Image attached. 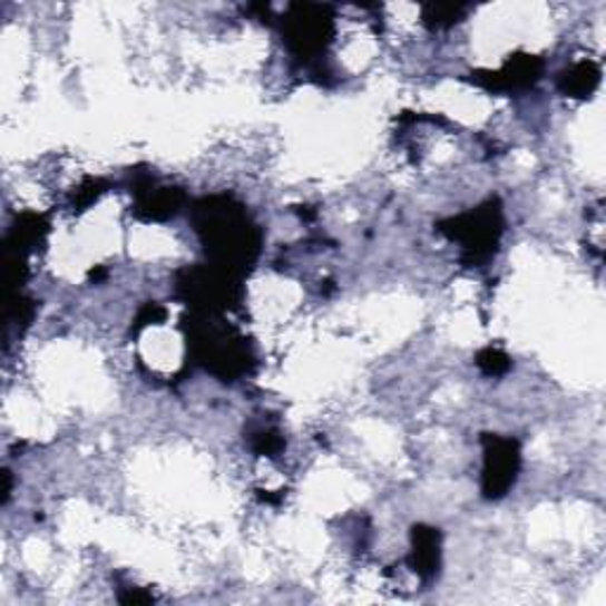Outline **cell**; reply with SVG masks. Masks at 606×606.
<instances>
[{
  "mask_svg": "<svg viewBox=\"0 0 606 606\" xmlns=\"http://www.w3.org/2000/svg\"><path fill=\"white\" fill-rule=\"evenodd\" d=\"M197 233L218 268L235 273L258 256V231L242 206L225 197L204 199L195 208Z\"/></svg>",
  "mask_w": 606,
  "mask_h": 606,
  "instance_id": "cell-1",
  "label": "cell"
},
{
  "mask_svg": "<svg viewBox=\"0 0 606 606\" xmlns=\"http://www.w3.org/2000/svg\"><path fill=\"white\" fill-rule=\"evenodd\" d=\"M441 231L448 237L462 242L465 254L471 265L481 263L492 254L500 240L502 233L500 206L498 202H488L481 208H477V212L441 223Z\"/></svg>",
  "mask_w": 606,
  "mask_h": 606,
  "instance_id": "cell-2",
  "label": "cell"
},
{
  "mask_svg": "<svg viewBox=\"0 0 606 606\" xmlns=\"http://www.w3.org/2000/svg\"><path fill=\"white\" fill-rule=\"evenodd\" d=\"M189 341H193V349L199 363H204L214 374L225 379H235L244 374L246 365H250L252 360L240 336L208 328V322L195 325L193 334H189Z\"/></svg>",
  "mask_w": 606,
  "mask_h": 606,
  "instance_id": "cell-3",
  "label": "cell"
},
{
  "mask_svg": "<svg viewBox=\"0 0 606 606\" xmlns=\"http://www.w3.org/2000/svg\"><path fill=\"white\" fill-rule=\"evenodd\" d=\"M231 271L218 268H195L187 271L180 280V292L189 299V303H195L204 313H216L225 311L233 306V301L240 296L237 282H233Z\"/></svg>",
  "mask_w": 606,
  "mask_h": 606,
  "instance_id": "cell-4",
  "label": "cell"
},
{
  "mask_svg": "<svg viewBox=\"0 0 606 606\" xmlns=\"http://www.w3.org/2000/svg\"><path fill=\"white\" fill-rule=\"evenodd\" d=\"M519 446L502 436H483V496L490 500L502 498L515 486L519 471Z\"/></svg>",
  "mask_w": 606,
  "mask_h": 606,
  "instance_id": "cell-5",
  "label": "cell"
},
{
  "mask_svg": "<svg viewBox=\"0 0 606 606\" xmlns=\"http://www.w3.org/2000/svg\"><path fill=\"white\" fill-rule=\"evenodd\" d=\"M543 74V62L534 55H519L511 57V60L500 71H483L473 76V81L488 90H519L534 86Z\"/></svg>",
  "mask_w": 606,
  "mask_h": 606,
  "instance_id": "cell-6",
  "label": "cell"
},
{
  "mask_svg": "<svg viewBox=\"0 0 606 606\" xmlns=\"http://www.w3.org/2000/svg\"><path fill=\"white\" fill-rule=\"evenodd\" d=\"M296 17H292L287 38L301 57H315L330 41V19H322V10L317 17H309V8H296Z\"/></svg>",
  "mask_w": 606,
  "mask_h": 606,
  "instance_id": "cell-7",
  "label": "cell"
},
{
  "mask_svg": "<svg viewBox=\"0 0 606 606\" xmlns=\"http://www.w3.org/2000/svg\"><path fill=\"white\" fill-rule=\"evenodd\" d=\"M412 568L414 574L431 580L439 574L441 566V536L436 528L429 526H414L412 528Z\"/></svg>",
  "mask_w": 606,
  "mask_h": 606,
  "instance_id": "cell-8",
  "label": "cell"
},
{
  "mask_svg": "<svg viewBox=\"0 0 606 606\" xmlns=\"http://www.w3.org/2000/svg\"><path fill=\"white\" fill-rule=\"evenodd\" d=\"M183 199V193L176 187H157L149 180L138 185V212L149 221H164L168 216H176Z\"/></svg>",
  "mask_w": 606,
  "mask_h": 606,
  "instance_id": "cell-9",
  "label": "cell"
},
{
  "mask_svg": "<svg viewBox=\"0 0 606 606\" xmlns=\"http://www.w3.org/2000/svg\"><path fill=\"white\" fill-rule=\"evenodd\" d=\"M599 84V69L593 62H580L561 74V90L571 98H590V92Z\"/></svg>",
  "mask_w": 606,
  "mask_h": 606,
  "instance_id": "cell-10",
  "label": "cell"
},
{
  "mask_svg": "<svg viewBox=\"0 0 606 606\" xmlns=\"http://www.w3.org/2000/svg\"><path fill=\"white\" fill-rule=\"evenodd\" d=\"M477 365L488 374V377H498L509 370V358L500 349H483L477 355Z\"/></svg>",
  "mask_w": 606,
  "mask_h": 606,
  "instance_id": "cell-11",
  "label": "cell"
},
{
  "mask_svg": "<svg viewBox=\"0 0 606 606\" xmlns=\"http://www.w3.org/2000/svg\"><path fill=\"white\" fill-rule=\"evenodd\" d=\"M252 448L258 454H268V458H273V454H277L284 448V441L275 429H258L252 436Z\"/></svg>",
  "mask_w": 606,
  "mask_h": 606,
  "instance_id": "cell-12",
  "label": "cell"
}]
</instances>
